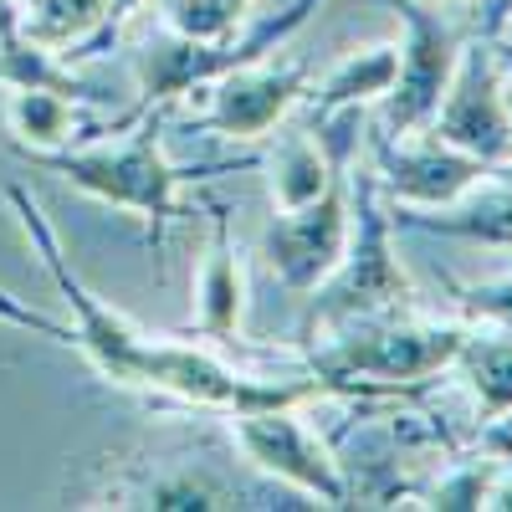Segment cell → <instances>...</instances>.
Segmentation results:
<instances>
[{
  "label": "cell",
  "mask_w": 512,
  "mask_h": 512,
  "mask_svg": "<svg viewBox=\"0 0 512 512\" xmlns=\"http://www.w3.org/2000/svg\"><path fill=\"white\" fill-rule=\"evenodd\" d=\"M200 93H210L205 113L195 118L200 128H210V134H221V139H236V144H262L292 118V108L308 98V67L262 57V62L221 72Z\"/></svg>",
  "instance_id": "8fae6325"
},
{
  "label": "cell",
  "mask_w": 512,
  "mask_h": 512,
  "mask_svg": "<svg viewBox=\"0 0 512 512\" xmlns=\"http://www.w3.org/2000/svg\"><path fill=\"white\" fill-rule=\"evenodd\" d=\"M251 6H256V0H231V11H236V16H241V21H246V16H251Z\"/></svg>",
  "instance_id": "d4e9b609"
},
{
  "label": "cell",
  "mask_w": 512,
  "mask_h": 512,
  "mask_svg": "<svg viewBox=\"0 0 512 512\" xmlns=\"http://www.w3.org/2000/svg\"><path fill=\"white\" fill-rule=\"evenodd\" d=\"M461 390L472 395V420L477 431L502 415H512V328L502 323H466V338L451 359Z\"/></svg>",
  "instance_id": "5bb4252c"
},
{
  "label": "cell",
  "mask_w": 512,
  "mask_h": 512,
  "mask_svg": "<svg viewBox=\"0 0 512 512\" xmlns=\"http://www.w3.org/2000/svg\"><path fill=\"white\" fill-rule=\"evenodd\" d=\"M149 6V0H113V6H108V26L98 31V41H93V47H88V57H98V52H108L113 47V41H118V31L128 26V21H134L139 11Z\"/></svg>",
  "instance_id": "7402d4cb"
},
{
  "label": "cell",
  "mask_w": 512,
  "mask_h": 512,
  "mask_svg": "<svg viewBox=\"0 0 512 512\" xmlns=\"http://www.w3.org/2000/svg\"><path fill=\"white\" fill-rule=\"evenodd\" d=\"M456 6H482V11H487V6H492V0H456Z\"/></svg>",
  "instance_id": "484cf974"
},
{
  "label": "cell",
  "mask_w": 512,
  "mask_h": 512,
  "mask_svg": "<svg viewBox=\"0 0 512 512\" xmlns=\"http://www.w3.org/2000/svg\"><path fill=\"white\" fill-rule=\"evenodd\" d=\"M395 72H400V47L395 41H369V47H354L349 57H338L323 82L303 98L308 118L338 113V108H369L384 103V93L395 88Z\"/></svg>",
  "instance_id": "2e32d148"
},
{
  "label": "cell",
  "mask_w": 512,
  "mask_h": 512,
  "mask_svg": "<svg viewBox=\"0 0 512 512\" xmlns=\"http://www.w3.org/2000/svg\"><path fill=\"white\" fill-rule=\"evenodd\" d=\"M369 144V169L395 210H441L466 200L487 175L492 164L461 154L456 144H446L431 128H415V134H364Z\"/></svg>",
  "instance_id": "9c48e42d"
},
{
  "label": "cell",
  "mask_w": 512,
  "mask_h": 512,
  "mask_svg": "<svg viewBox=\"0 0 512 512\" xmlns=\"http://www.w3.org/2000/svg\"><path fill=\"white\" fill-rule=\"evenodd\" d=\"M16 6H31V0H16Z\"/></svg>",
  "instance_id": "4316f807"
},
{
  "label": "cell",
  "mask_w": 512,
  "mask_h": 512,
  "mask_svg": "<svg viewBox=\"0 0 512 512\" xmlns=\"http://www.w3.org/2000/svg\"><path fill=\"white\" fill-rule=\"evenodd\" d=\"M0 88H36V93H62L72 103H108L103 88H93L88 77H77L72 62L52 47H41L36 36L21 31L16 0H0Z\"/></svg>",
  "instance_id": "4fadbf2b"
},
{
  "label": "cell",
  "mask_w": 512,
  "mask_h": 512,
  "mask_svg": "<svg viewBox=\"0 0 512 512\" xmlns=\"http://www.w3.org/2000/svg\"><path fill=\"white\" fill-rule=\"evenodd\" d=\"M507 82H512V72H507Z\"/></svg>",
  "instance_id": "83f0119b"
},
{
  "label": "cell",
  "mask_w": 512,
  "mask_h": 512,
  "mask_svg": "<svg viewBox=\"0 0 512 512\" xmlns=\"http://www.w3.org/2000/svg\"><path fill=\"white\" fill-rule=\"evenodd\" d=\"M492 472H497V456H487V451L466 456V461H451V466H441V477L431 487L415 492V507H431V512H482Z\"/></svg>",
  "instance_id": "d6986e66"
},
{
  "label": "cell",
  "mask_w": 512,
  "mask_h": 512,
  "mask_svg": "<svg viewBox=\"0 0 512 512\" xmlns=\"http://www.w3.org/2000/svg\"><path fill=\"white\" fill-rule=\"evenodd\" d=\"M118 507H159V512H216V507H236V487L226 477H216L210 466H175V472L149 477L139 492H128V502Z\"/></svg>",
  "instance_id": "ac0fdd59"
},
{
  "label": "cell",
  "mask_w": 512,
  "mask_h": 512,
  "mask_svg": "<svg viewBox=\"0 0 512 512\" xmlns=\"http://www.w3.org/2000/svg\"><path fill=\"white\" fill-rule=\"evenodd\" d=\"M6 128L26 154H57L72 149L88 123H82V103L62 93H36V88H11L6 93Z\"/></svg>",
  "instance_id": "e0dca14e"
},
{
  "label": "cell",
  "mask_w": 512,
  "mask_h": 512,
  "mask_svg": "<svg viewBox=\"0 0 512 512\" xmlns=\"http://www.w3.org/2000/svg\"><path fill=\"white\" fill-rule=\"evenodd\" d=\"M349 200H354V236L338 272L308 292V318H303V338L333 323H349V318H374V313H420L425 297L410 277V267L400 262V246H395V205L384 200L374 169L354 175L349 169Z\"/></svg>",
  "instance_id": "277c9868"
},
{
  "label": "cell",
  "mask_w": 512,
  "mask_h": 512,
  "mask_svg": "<svg viewBox=\"0 0 512 512\" xmlns=\"http://www.w3.org/2000/svg\"><path fill=\"white\" fill-rule=\"evenodd\" d=\"M164 31L195 41V47H226L241 31V16L231 11V0H159Z\"/></svg>",
  "instance_id": "ffe728a7"
},
{
  "label": "cell",
  "mask_w": 512,
  "mask_h": 512,
  "mask_svg": "<svg viewBox=\"0 0 512 512\" xmlns=\"http://www.w3.org/2000/svg\"><path fill=\"white\" fill-rule=\"evenodd\" d=\"M318 6L323 0H292V6H282V11H262L256 21L246 16L226 47H195V41H180V36L149 41V47L139 52V62H134L139 108H169L175 98H190V93L210 88V82H216L221 72H231V67L272 57L297 26H308V16Z\"/></svg>",
  "instance_id": "5b68a950"
},
{
  "label": "cell",
  "mask_w": 512,
  "mask_h": 512,
  "mask_svg": "<svg viewBox=\"0 0 512 512\" xmlns=\"http://www.w3.org/2000/svg\"><path fill=\"white\" fill-rule=\"evenodd\" d=\"M272 154H267V195H272V210H303L313 205L349 164H338L323 139L313 128H277L272 134Z\"/></svg>",
  "instance_id": "9a60e30c"
},
{
  "label": "cell",
  "mask_w": 512,
  "mask_h": 512,
  "mask_svg": "<svg viewBox=\"0 0 512 512\" xmlns=\"http://www.w3.org/2000/svg\"><path fill=\"white\" fill-rule=\"evenodd\" d=\"M31 159L41 169H52V175H62L88 200L149 221L154 236H164L169 221L185 216V185L205 175V169L169 164V154H164V108H144L134 123H128V139L88 144V149L72 144V149L31 154Z\"/></svg>",
  "instance_id": "3957f363"
},
{
  "label": "cell",
  "mask_w": 512,
  "mask_h": 512,
  "mask_svg": "<svg viewBox=\"0 0 512 512\" xmlns=\"http://www.w3.org/2000/svg\"><path fill=\"white\" fill-rule=\"evenodd\" d=\"M205 210H210V241L200 251V272H195V328L205 344L231 349L246 338V267H241L226 205L205 200Z\"/></svg>",
  "instance_id": "7c38bea8"
},
{
  "label": "cell",
  "mask_w": 512,
  "mask_h": 512,
  "mask_svg": "<svg viewBox=\"0 0 512 512\" xmlns=\"http://www.w3.org/2000/svg\"><path fill=\"white\" fill-rule=\"evenodd\" d=\"M477 451H487V456H512V415L482 425V431H477Z\"/></svg>",
  "instance_id": "cb8c5ba5"
},
{
  "label": "cell",
  "mask_w": 512,
  "mask_h": 512,
  "mask_svg": "<svg viewBox=\"0 0 512 512\" xmlns=\"http://www.w3.org/2000/svg\"><path fill=\"white\" fill-rule=\"evenodd\" d=\"M6 200L16 210V221L31 241V251L41 256L47 277L62 292V308L72 313V323H52L31 308H21L11 292H0V318L36 328V333H52L62 344H72L82 359L93 364L98 379L118 384V390H134V395H164V400H180L190 410H210V415H236V410H267V405H308L323 395V384L303 369L292 379L277 374H246L236 369L216 344L205 338H169V333H149L139 323H128L118 308H108L103 297L72 272V256L62 251V236L52 231V221L41 216V205L21 190L6 185Z\"/></svg>",
  "instance_id": "6da1fadb"
},
{
  "label": "cell",
  "mask_w": 512,
  "mask_h": 512,
  "mask_svg": "<svg viewBox=\"0 0 512 512\" xmlns=\"http://www.w3.org/2000/svg\"><path fill=\"white\" fill-rule=\"evenodd\" d=\"M349 236H354V200H349V169H344L313 205L272 210L262 231V256L292 297H308L338 272Z\"/></svg>",
  "instance_id": "30bf717a"
},
{
  "label": "cell",
  "mask_w": 512,
  "mask_h": 512,
  "mask_svg": "<svg viewBox=\"0 0 512 512\" xmlns=\"http://www.w3.org/2000/svg\"><path fill=\"white\" fill-rule=\"evenodd\" d=\"M482 512H512V456H497V472L487 482Z\"/></svg>",
  "instance_id": "603a6c76"
},
{
  "label": "cell",
  "mask_w": 512,
  "mask_h": 512,
  "mask_svg": "<svg viewBox=\"0 0 512 512\" xmlns=\"http://www.w3.org/2000/svg\"><path fill=\"white\" fill-rule=\"evenodd\" d=\"M466 338L461 318L431 313H374L349 318L303 338L308 374L323 384V395L349 400H410L425 384H436Z\"/></svg>",
  "instance_id": "7a4b0ae2"
},
{
  "label": "cell",
  "mask_w": 512,
  "mask_h": 512,
  "mask_svg": "<svg viewBox=\"0 0 512 512\" xmlns=\"http://www.w3.org/2000/svg\"><path fill=\"white\" fill-rule=\"evenodd\" d=\"M297 410H303V405H267V410H236V415H226L236 451L262 477L313 497L318 507H349L354 487L344 477V466H338L328 441Z\"/></svg>",
  "instance_id": "ba28073f"
},
{
  "label": "cell",
  "mask_w": 512,
  "mask_h": 512,
  "mask_svg": "<svg viewBox=\"0 0 512 512\" xmlns=\"http://www.w3.org/2000/svg\"><path fill=\"white\" fill-rule=\"evenodd\" d=\"M400 26V72H395V88L384 93L379 103V123L384 134H415V128H431L446 88H451V72L461 62L466 47V31L451 11H441L436 0H384Z\"/></svg>",
  "instance_id": "8992f818"
},
{
  "label": "cell",
  "mask_w": 512,
  "mask_h": 512,
  "mask_svg": "<svg viewBox=\"0 0 512 512\" xmlns=\"http://www.w3.org/2000/svg\"><path fill=\"white\" fill-rule=\"evenodd\" d=\"M431 134H441L446 144H456L461 154H472L492 169L512 164V82L492 31L466 36L451 88L431 118Z\"/></svg>",
  "instance_id": "52a82bcc"
},
{
  "label": "cell",
  "mask_w": 512,
  "mask_h": 512,
  "mask_svg": "<svg viewBox=\"0 0 512 512\" xmlns=\"http://www.w3.org/2000/svg\"><path fill=\"white\" fill-rule=\"evenodd\" d=\"M456 313H461V323H502V328H512V267L502 277L456 287Z\"/></svg>",
  "instance_id": "44dd1931"
}]
</instances>
